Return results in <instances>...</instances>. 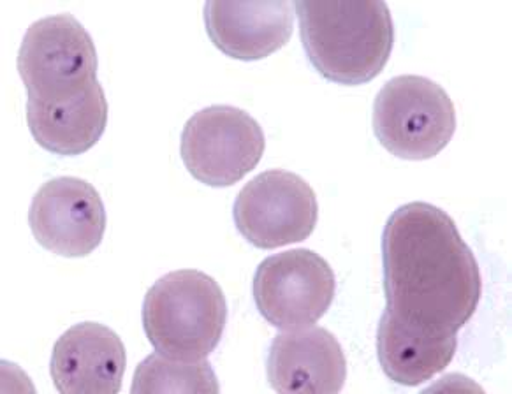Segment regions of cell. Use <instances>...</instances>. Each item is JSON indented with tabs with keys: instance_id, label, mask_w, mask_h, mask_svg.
Instances as JSON below:
<instances>
[{
	"instance_id": "4",
	"label": "cell",
	"mask_w": 512,
	"mask_h": 394,
	"mask_svg": "<svg viewBox=\"0 0 512 394\" xmlns=\"http://www.w3.org/2000/svg\"><path fill=\"white\" fill-rule=\"evenodd\" d=\"M454 131L456 111L451 97L425 76L393 78L375 97V136L398 159H433L449 145Z\"/></svg>"
},
{
	"instance_id": "7",
	"label": "cell",
	"mask_w": 512,
	"mask_h": 394,
	"mask_svg": "<svg viewBox=\"0 0 512 394\" xmlns=\"http://www.w3.org/2000/svg\"><path fill=\"white\" fill-rule=\"evenodd\" d=\"M335 292V273L314 250H286L266 257L254 275L257 310L282 331L317 324L330 310Z\"/></svg>"
},
{
	"instance_id": "11",
	"label": "cell",
	"mask_w": 512,
	"mask_h": 394,
	"mask_svg": "<svg viewBox=\"0 0 512 394\" xmlns=\"http://www.w3.org/2000/svg\"><path fill=\"white\" fill-rule=\"evenodd\" d=\"M125 365V345L113 329L80 322L55 343L50 373L60 393L115 394L122 389Z\"/></svg>"
},
{
	"instance_id": "12",
	"label": "cell",
	"mask_w": 512,
	"mask_h": 394,
	"mask_svg": "<svg viewBox=\"0 0 512 394\" xmlns=\"http://www.w3.org/2000/svg\"><path fill=\"white\" fill-rule=\"evenodd\" d=\"M294 2H215L205 6L212 43L235 60L254 62L284 48L293 36Z\"/></svg>"
},
{
	"instance_id": "10",
	"label": "cell",
	"mask_w": 512,
	"mask_h": 394,
	"mask_svg": "<svg viewBox=\"0 0 512 394\" xmlns=\"http://www.w3.org/2000/svg\"><path fill=\"white\" fill-rule=\"evenodd\" d=\"M266 372L277 393L335 394L345 386L347 359L328 329H289L271 343Z\"/></svg>"
},
{
	"instance_id": "6",
	"label": "cell",
	"mask_w": 512,
	"mask_h": 394,
	"mask_svg": "<svg viewBox=\"0 0 512 394\" xmlns=\"http://www.w3.org/2000/svg\"><path fill=\"white\" fill-rule=\"evenodd\" d=\"M263 127L247 111L210 106L185 124L180 154L187 171L208 187H231L261 162Z\"/></svg>"
},
{
	"instance_id": "5",
	"label": "cell",
	"mask_w": 512,
	"mask_h": 394,
	"mask_svg": "<svg viewBox=\"0 0 512 394\" xmlns=\"http://www.w3.org/2000/svg\"><path fill=\"white\" fill-rule=\"evenodd\" d=\"M16 66L30 101H57L94 85L99 60L90 34L64 13L30 25Z\"/></svg>"
},
{
	"instance_id": "3",
	"label": "cell",
	"mask_w": 512,
	"mask_h": 394,
	"mask_svg": "<svg viewBox=\"0 0 512 394\" xmlns=\"http://www.w3.org/2000/svg\"><path fill=\"white\" fill-rule=\"evenodd\" d=\"M227 322L220 285L198 270L159 278L143 301V329L155 351L171 359L199 361L219 347Z\"/></svg>"
},
{
	"instance_id": "14",
	"label": "cell",
	"mask_w": 512,
	"mask_h": 394,
	"mask_svg": "<svg viewBox=\"0 0 512 394\" xmlns=\"http://www.w3.org/2000/svg\"><path fill=\"white\" fill-rule=\"evenodd\" d=\"M458 335H437L398 321L384 310L377 328V356L389 380L414 387L451 365Z\"/></svg>"
},
{
	"instance_id": "1",
	"label": "cell",
	"mask_w": 512,
	"mask_h": 394,
	"mask_svg": "<svg viewBox=\"0 0 512 394\" xmlns=\"http://www.w3.org/2000/svg\"><path fill=\"white\" fill-rule=\"evenodd\" d=\"M386 312L437 335H458L476 314L483 277L454 220L430 203L393 212L382 233Z\"/></svg>"
},
{
	"instance_id": "15",
	"label": "cell",
	"mask_w": 512,
	"mask_h": 394,
	"mask_svg": "<svg viewBox=\"0 0 512 394\" xmlns=\"http://www.w3.org/2000/svg\"><path fill=\"white\" fill-rule=\"evenodd\" d=\"M131 391L145 393H219L217 375L208 359L182 361L152 354L139 363Z\"/></svg>"
},
{
	"instance_id": "2",
	"label": "cell",
	"mask_w": 512,
	"mask_h": 394,
	"mask_svg": "<svg viewBox=\"0 0 512 394\" xmlns=\"http://www.w3.org/2000/svg\"><path fill=\"white\" fill-rule=\"evenodd\" d=\"M308 62L322 78L358 87L375 80L395 46L386 2H294Z\"/></svg>"
},
{
	"instance_id": "13",
	"label": "cell",
	"mask_w": 512,
	"mask_h": 394,
	"mask_svg": "<svg viewBox=\"0 0 512 394\" xmlns=\"http://www.w3.org/2000/svg\"><path fill=\"white\" fill-rule=\"evenodd\" d=\"M30 134L44 150L62 157L85 154L103 138L108 101L96 81L81 94L57 101H27Z\"/></svg>"
},
{
	"instance_id": "8",
	"label": "cell",
	"mask_w": 512,
	"mask_h": 394,
	"mask_svg": "<svg viewBox=\"0 0 512 394\" xmlns=\"http://www.w3.org/2000/svg\"><path fill=\"white\" fill-rule=\"evenodd\" d=\"M238 233L257 249L271 250L307 240L319 219L317 197L301 176L284 169L252 178L236 197Z\"/></svg>"
},
{
	"instance_id": "9",
	"label": "cell",
	"mask_w": 512,
	"mask_h": 394,
	"mask_svg": "<svg viewBox=\"0 0 512 394\" xmlns=\"http://www.w3.org/2000/svg\"><path fill=\"white\" fill-rule=\"evenodd\" d=\"M29 224L44 249L62 257H87L106 233L103 197L81 178H53L32 199Z\"/></svg>"
}]
</instances>
